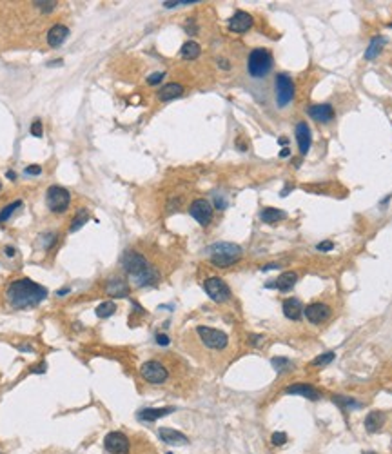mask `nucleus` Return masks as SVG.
<instances>
[{
  "label": "nucleus",
  "mask_w": 392,
  "mask_h": 454,
  "mask_svg": "<svg viewBox=\"0 0 392 454\" xmlns=\"http://www.w3.org/2000/svg\"><path fill=\"white\" fill-rule=\"evenodd\" d=\"M48 291L29 278H18L7 285L6 302L13 309H28L46 300Z\"/></svg>",
  "instance_id": "obj_1"
},
{
  "label": "nucleus",
  "mask_w": 392,
  "mask_h": 454,
  "mask_svg": "<svg viewBox=\"0 0 392 454\" xmlns=\"http://www.w3.org/2000/svg\"><path fill=\"white\" fill-rule=\"evenodd\" d=\"M241 258V247L231 242H220L211 247V262L216 267H229Z\"/></svg>",
  "instance_id": "obj_2"
},
{
  "label": "nucleus",
  "mask_w": 392,
  "mask_h": 454,
  "mask_svg": "<svg viewBox=\"0 0 392 454\" xmlns=\"http://www.w3.org/2000/svg\"><path fill=\"white\" fill-rule=\"evenodd\" d=\"M273 69V55L265 48L253 49L247 58V71L253 78H263Z\"/></svg>",
  "instance_id": "obj_3"
},
{
  "label": "nucleus",
  "mask_w": 392,
  "mask_h": 454,
  "mask_svg": "<svg viewBox=\"0 0 392 454\" xmlns=\"http://www.w3.org/2000/svg\"><path fill=\"white\" fill-rule=\"evenodd\" d=\"M196 334L198 340L202 342L204 347L211 349V351H225L229 345V336L225 332H222L213 327H205V325H198L196 327Z\"/></svg>",
  "instance_id": "obj_4"
},
{
  "label": "nucleus",
  "mask_w": 392,
  "mask_h": 454,
  "mask_svg": "<svg viewBox=\"0 0 392 454\" xmlns=\"http://www.w3.org/2000/svg\"><path fill=\"white\" fill-rule=\"evenodd\" d=\"M140 374H142V378H144L145 382H149L153 385H162V384H165L167 378H169V372L165 369V365L156 362V360H149V362L142 364Z\"/></svg>",
  "instance_id": "obj_5"
},
{
  "label": "nucleus",
  "mask_w": 392,
  "mask_h": 454,
  "mask_svg": "<svg viewBox=\"0 0 392 454\" xmlns=\"http://www.w3.org/2000/svg\"><path fill=\"white\" fill-rule=\"evenodd\" d=\"M69 202H71V194L68 189L60 186H51L46 194V204L53 213H64L68 211Z\"/></svg>",
  "instance_id": "obj_6"
},
{
  "label": "nucleus",
  "mask_w": 392,
  "mask_h": 454,
  "mask_svg": "<svg viewBox=\"0 0 392 454\" xmlns=\"http://www.w3.org/2000/svg\"><path fill=\"white\" fill-rule=\"evenodd\" d=\"M274 97L278 107H285L294 98V84L287 75H278L274 80Z\"/></svg>",
  "instance_id": "obj_7"
},
{
  "label": "nucleus",
  "mask_w": 392,
  "mask_h": 454,
  "mask_svg": "<svg viewBox=\"0 0 392 454\" xmlns=\"http://www.w3.org/2000/svg\"><path fill=\"white\" fill-rule=\"evenodd\" d=\"M122 267L125 269V273H127L131 278H136V276H140L142 273H145L151 265L147 263L145 256H142L140 253H136V251H127V253L122 256Z\"/></svg>",
  "instance_id": "obj_8"
},
{
  "label": "nucleus",
  "mask_w": 392,
  "mask_h": 454,
  "mask_svg": "<svg viewBox=\"0 0 392 454\" xmlns=\"http://www.w3.org/2000/svg\"><path fill=\"white\" fill-rule=\"evenodd\" d=\"M204 289H205V293L213 298L214 302H218V303L227 302L229 298H231V289H229V285L223 282L222 278H216V276L207 278L205 282H204Z\"/></svg>",
  "instance_id": "obj_9"
},
{
  "label": "nucleus",
  "mask_w": 392,
  "mask_h": 454,
  "mask_svg": "<svg viewBox=\"0 0 392 454\" xmlns=\"http://www.w3.org/2000/svg\"><path fill=\"white\" fill-rule=\"evenodd\" d=\"M103 447L109 454H127L129 453V438L124 433L113 431V433L105 436Z\"/></svg>",
  "instance_id": "obj_10"
},
{
  "label": "nucleus",
  "mask_w": 392,
  "mask_h": 454,
  "mask_svg": "<svg viewBox=\"0 0 392 454\" xmlns=\"http://www.w3.org/2000/svg\"><path fill=\"white\" fill-rule=\"evenodd\" d=\"M189 213H191V216L198 222L200 226H207V224L211 222V218H213V206H211L207 200L198 198L191 204Z\"/></svg>",
  "instance_id": "obj_11"
},
{
  "label": "nucleus",
  "mask_w": 392,
  "mask_h": 454,
  "mask_svg": "<svg viewBox=\"0 0 392 454\" xmlns=\"http://www.w3.org/2000/svg\"><path fill=\"white\" fill-rule=\"evenodd\" d=\"M303 313H305V316H307L310 324H322L329 318L330 309L325 303H310L303 309Z\"/></svg>",
  "instance_id": "obj_12"
},
{
  "label": "nucleus",
  "mask_w": 392,
  "mask_h": 454,
  "mask_svg": "<svg viewBox=\"0 0 392 454\" xmlns=\"http://www.w3.org/2000/svg\"><path fill=\"white\" fill-rule=\"evenodd\" d=\"M253 26V17L245 11H236L229 20V29L234 33H245Z\"/></svg>",
  "instance_id": "obj_13"
},
{
  "label": "nucleus",
  "mask_w": 392,
  "mask_h": 454,
  "mask_svg": "<svg viewBox=\"0 0 392 454\" xmlns=\"http://www.w3.org/2000/svg\"><path fill=\"white\" fill-rule=\"evenodd\" d=\"M68 36H69L68 26H64V24H55V26L48 31L49 48H58V46H62L64 42L68 40Z\"/></svg>",
  "instance_id": "obj_14"
},
{
  "label": "nucleus",
  "mask_w": 392,
  "mask_h": 454,
  "mask_svg": "<svg viewBox=\"0 0 392 454\" xmlns=\"http://www.w3.org/2000/svg\"><path fill=\"white\" fill-rule=\"evenodd\" d=\"M160 440L169 443V445H184L187 443V436L182 434L180 431H174V429H169V427H162L158 431Z\"/></svg>",
  "instance_id": "obj_15"
},
{
  "label": "nucleus",
  "mask_w": 392,
  "mask_h": 454,
  "mask_svg": "<svg viewBox=\"0 0 392 454\" xmlns=\"http://www.w3.org/2000/svg\"><path fill=\"white\" fill-rule=\"evenodd\" d=\"M105 293L109 296H115V298H125L129 295V285L122 278H113L105 283Z\"/></svg>",
  "instance_id": "obj_16"
},
{
  "label": "nucleus",
  "mask_w": 392,
  "mask_h": 454,
  "mask_svg": "<svg viewBox=\"0 0 392 454\" xmlns=\"http://www.w3.org/2000/svg\"><path fill=\"white\" fill-rule=\"evenodd\" d=\"M296 140H298V147L302 155H307L310 149V129L305 122H300L296 125Z\"/></svg>",
  "instance_id": "obj_17"
},
{
  "label": "nucleus",
  "mask_w": 392,
  "mask_h": 454,
  "mask_svg": "<svg viewBox=\"0 0 392 454\" xmlns=\"http://www.w3.org/2000/svg\"><path fill=\"white\" fill-rule=\"evenodd\" d=\"M285 392H287V394H300V396L309 398V400H312V402L322 398V394H320L314 387L307 385V384H294V385H289L285 389Z\"/></svg>",
  "instance_id": "obj_18"
},
{
  "label": "nucleus",
  "mask_w": 392,
  "mask_h": 454,
  "mask_svg": "<svg viewBox=\"0 0 392 454\" xmlns=\"http://www.w3.org/2000/svg\"><path fill=\"white\" fill-rule=\"evenodd\" d=\"M309 115L316 122H330L334 118V109L330 107L329 104H322V105H312L309 109Z\"/></svg>",
  "instance_id": "obj_19"
},
{
  "label": "nucleus",
  "mask_w": 392,
  "mask_h": 454,
  "mask_svg": "<svg viewBox=\"0 0 392 454\" xmlns=\"http://www.w3.org/2000/svg\"><path fill=\"white\" fill-rule=\"evenodd\" d=\"M296 280H298V275L296 273H283V275L278 276V280H274V283H267V287H278L280 291L287 293L294 287Z\"/></svg>",
  "instance_id": "obj_20"
},
{
  "label": "nucleus",
  "mask_w": 392,
  "mask_h": 454,
  "mask_svg": "<svg viewBox=\"0 0 392 454\" xmlns=\"http://www.w3.org/2000/svg\"><path fill=\"white\" fill-rule=\"evenodd\" d=\"M174 411V407H160V409H144L140 411L138 418L142 421H156L158 418H164L167 414H171Z\"/></svg>",
  "instance_id": "obj_21"
},
{
  "label": "nucleus",
  "mask_w": 392,
  "mask_h": 454,
  "mask_svg": "<svg viewBox=\"0 0 392 454\" xmlns=\"http://www.w3.org/2000/svg\"><path fill=\"white\" fill-rule=\"evenodd\" d=\"M283 313L289 320H300L303 313V305L298 298H289L283 302Z\"/></svg>",
  "instance_id": "obj_22"
},
{
  "label": "nucleus",
  "mask_w": 392,
  "mask_h": 454,
  "mask_svg": "<svg viewBox=\"0 0 392 454\" xmlns=\"http://www.w3.org/2000/svg\"><path fill=\"white\" fill-rule=\"evenodd\" d=\"M383 423H385V414L379 413V411H372L365 418V427H367L369 433H378L379 429L383 427Z\"/></svg>",
  "instance_id": "obj_23"
},
{
  "label": "nucleus",
  "mask_w": 392,
  "mask_h": 454,
  "mask_svg": "<svg viewBox=\"0 0 392 454\" xmlns=\"http://www.w3.org/2000/svg\"><path fill=\"white\" fill-rule=\"evenodd\" d=\"M182 93H184V87L180 86V84H167V86H164L162 89L158 91V98L162 100V102H167V100H172V98H178L182 97Z\"/></svg>",
  "instance_id": "obj_24"
},
{
  "label": "nucleus",
  "mask_w": 392,
  "mask_h": 454,
  "mask_svg": "<svg viewBox=\"0 0 392 454\" xmlns=\"http://www.w3.org/2000/svg\"><path fill=\"white\" fill-rule=\"evenodd\" d=\"M287 214L283 213V211H280V209H273V207H267V209H263L260 214L261 222H265V224H276L278 220H283Z\"/></svg>",
  "instance_id": "obj_25"
},
{
  "label": "nucleus",
  "mask_w": 392,
  "mask_h": 454,
  "mask_svg": "<svg viewBox=\"0 0 392 454\" xmlns=\"http://www.w3.org/2000/svg\"><path fill=\"white\" fill-rule=\"evenodd\" d=\"M180 53H182V56H184L186 60H194V58L200 56V46L196 42L189 40L182 46V51H180Z\"/></svg>",
  "instance_id": "obj_26"
},
{
  "label": "nucleus",
  "mask_w": 392,
  "mask_h": 454,
  "mask_svg": "<svg viewBox=\"0 0 392 454\" xmlns=\"http://www.w3.org/2000/svg\"><path fill=\"white\" fill-rule=\"evenodd\" d=\"M115 311H117L115 302H103L97 307V316L98 318H109V316L115 314Z\"/></svg>",
  "instance_id": "obj_27"
},
{
  "label": "nucleus",
  "mask_w": 392,
  "mask_h": 454,
  "mask_svg": "<svg viewBox=\"0 0 392 454\" xmlns=\"http://www.w3.org/2000/svg\"><path fill=\"white\" fill-rule=\"evenodd\" d=\"M85 220H87V209H78V213L75 214V218H73V222H71V227H69V231L73 233V231H78L80 227L85 224Z\"/></svg>",
  "instance_id": "obj_28"
},
{
  "label": "nucleus",
  "mask_w": 392,
  "mask_h": 454,
  "mask_svg": "<svg viewBox=\"0 0 392 454\" xmlns=\"http://www.w3.org/2000/svg\"><path fill=\"white\" fill-rule=\"evenodd\" d=\"M383 44H385V40H383V38H374V40L371 42L369 49L365 51V58H369V60H371V58H374V56L379 53V49H381V46H383Z\"/></svg>",
  "instance_id": "obj_29"
},
{
  "label": "nucleus",
  "mask_w": 392,
  "mask_h": 454,
  "mask_svg": "<svg viewBox=\"0 0 392 454\" xmlns=\"http://www.w3.org/2000/svg\"><path fill=\"white\" fill-rule=\"evenodd\" d=\"M20 206H22L20 200H15L13 204H9V206L4 207V209L0 211V224H2V222H6L7 218H9V216L15 213V209H17V207H20Z\"/></svg>",
  "instance_id": "obj_30"
},
{
  "label": "nucleus",
  "mask_w": 392,
  "mask_h": 454,
  "mask_svg": "<svg viewBox=\"0 0 392 454\" xmlns=\"http://www.w3.org/2000/svg\"><path fill=\"white\" fill-rule=\"evenodd\" d=\"M273 367H274L276 371H285V369H290V362L289 360H285V358H273Z\"/></svg>",
  "instance_id": "obj_31"
},
{
  "label": "nucleus",
  "mask_w": 392,
  "mask_h": 454,
  "mask_svg": "<svg viewBox=\"0 0 392 454\" xmlns=\"http://www.w3.org/2000/svg\"><path fill=\"white\" fill-rule=\"evenodd\" d=\"M334 360V352H325L322 356H318L312 360V365H327Z\"/></svg>",
  "instance_id": "obj_32"
},
{
  "label": "nucleus",
  "mask_w": 392,
  "mask_h": 454,
  "mask_svg": "<svg viewBox=\"0 0 392 454\" xmlns=\"http://www.w3.org/2000/svg\"><path fill=\"white\" fill-rule=\"evenodd\" d=\"M34 6L38 7L40 11H44V13H51V11H55L56 2H34Z\"/></svg>",
  "instance_id": "obj_33"
},
{
  "label": "nucleus",
  "mask_w": 392,
  "mask_h": 454,
  "mask_svg": "<svg viewBox=\"0 0 392 454\" xmlns=\"http://www.w3.org/2000/svg\"><path fill=\"white\" fill-rule=\"evenodd\" d=\"M271 440H273V443H274V445H283V443L287 441V434H285V433H274Z\"/></svg>",
  "instance_id": "obj_34"
},
{
  "label": "nucleus",
  "mask_w": 392,
  "mask_h": 454,
  "mask_svg": "<svg viewBox=\"0 0 392 454\" xmlns=\"http://www.w3.org/2000/svg\"><path fill=\"white\" fill-rule=\"evenodd\" d=\"M42 133H44L42 122L40 120H34L33 124H31V135H33V137H42Z\"/></svg>",
  "instance_id": "obj_35"
},
{
  "label": "nucleus",
  "mask_w": 392,
  "mask_h": 454,
  "mask_svg": "<svg viewBox=\"0 0 392 454\" xmlns=\"http://www.w3.org/2000/svg\"><path fill=\"white\" fill-rule=\"evenodd\" d=\"M334 402H338L340 405H345V407H358L356 402H352V400H349V398H343V396H334Z\"/></svg>",
  "instance_id": "obj_36"
},
{
  "label": "nucleus",
  "mask_w": 392,
  "mask_h": 454,
  "mask_svg": "<svg viewBox=\"0 0 392 454\" xmlns=\"http://www.w3.org/2000/svg\"><path fill=\"white\" fill-rule=\"evenodd\" d=\"M198 0H182V2H164L165 7H176V6H187V4H196Z\"/></svg>",
  "instance_id": "obj_37"
},
{
  "label": "nucleus",
  "mask_w": 392,
  "mask_h": 454,
  "mask_svg": "<svg viewBox=\"0 0 392 454\" xmlns=\"http://www.w3.org/2000/svg\"><path fill=\"white\" fill-rule=\"evenodd\" d=\"M162 78H164V73H153V75L147 78V84H158V82H162Z\"/></svg>",
  "instance_id": "obj_38"
},
{
  "label": "nucleus",
  "mask_w": 392,
  "mask_h": 454,
  "mask_svg": "<svg viewBox=\"0 0 392 454\" xmlns=\"http://www.w3.org/2000/svg\"><path fill=\"white\" fill-rule=\"evenodd\" d=\"M40 173H42L40 165H29L28 169H26V175H40Z\"/></svg>",
  "instance_id": "obj_39"
},
{
  "label": "nucleus",
  "mask_w": 392,
  "mask_h": 454,
  "mask_svg": "<svg viewBox=\"0 0 392 454\" xmlns=\"http://www.w3.org/2000/svg\"><path fill=\"white\" fill-rule=\"evenodd\" d=\"M332 247H334V244H332V242H324V244H318V249H320V251H330Z\"/></svg>",
  "instance_id": "obj_40"
},
{
  "label": "nucleus",
  "mask_w": 392,
  "mask_h": 454,
  "mask_svg": "<svg viewBox=\"0 0 392 454\" xmlns=\"http://www.w3.org/2000/svg\"><path fill=\"white\" fill-rule=\"evenodd\" d=\"M156 342H158L160 345H167L169 344V338L165 336V334H158V336H156Z\"/></svg>",
  "instance_id": "obj_41"
},
{
  "label": "nucleus",
  "mask_w": 392,
  "mask_h": 454,
  "mask_svg": "<svg viewBox=\"0 0 392 454\" xmlns=\"http://www.w3.org/2000/svg\"><path fill=\"white\" fill-rule=\"evenodd\" d=\"M6 255L7 256H15V249L13 247H6Z\"/></svg>",
  "instance_id": "obj_42"
},
{
  "label": "nucleus",
  "mask_w": 392,
  "mask_h": 454,
  "mask_svg": "<svg viewBox=\"0 0 392 454\" xmlns=\"http://www.w3.org/2000/svg\"><path fill=\"white\" fill-rule=\"evenodd\" d=\"M7 178H15V173L13 171H7Z\"/></svg>",
  "instance_id": "obj_43"
},
{
  "label": "nucleus",
  "mask_w": 392,
  "mask_h": 454,
  "mask_svg": "<svg viewBox=\"0 0 392 454\" xmlns=\"http://www.w3.org/2000/svg\"><path fill=\"white\" fill-rule=\"evenodd\" d=\"M282 157H289V149H283V151H282Z\"/></svg>",
  "instance_id": "obj_44"
},
{
  "label": "nucleus",
  "mask_w": 392,
  "mask_h": 454,
  "mask_svg": "<svg viewBox=\"0 0 392 454\" xmlns=\"http://www.w3.org/2000/svg\"><path fill=\"white\" fill-rule=\"evenodd\" d=\"M367 454H374V453H367Z\"/></svg>",
  "instance_id": "obj_45"
},
{
  "label": "nucleus",
  "mask_w": 392,
  "mask_h": 454,
  "mask_svg": "<svg viewBox=\"0 0 392 454\" xmlns=\"http://www.w3.org/2000/svg\"><path fill=\"white\" fill-rule=\"evenodd\" d=\"M0 189H2V184H0Z\"/></svg>",
  "instance_id": "obj_46"
},
{
  "label": "nucleus",
  "mask_w": 392,
  "mask_h": 454,
  "mask_svg": "<svg viewBox=\"0 0 392 454\" xmlns=\"http://www.w3.org/2000/svg\"><path fill=\"white\" fill-rule=\"evenodd\" d=\"M167 454H172V453H167Z\"/></svg>",
  "instance_id": "obj_47"
},
{
  "label": "nucleus",
  "mask_w": 392,
  "mask_h": 454,
  "mask_svg": "<svg viewBox=\"0 0 392 454\" xmlns=\"http://www.w3.org/2000/svg\"><path fill=\"white\" fill-rule=\"evenodd\" d=\"M0 454H2V453H0Z\"/></svg>",
  "instance_id": "obj_48"
}]
</instances>
